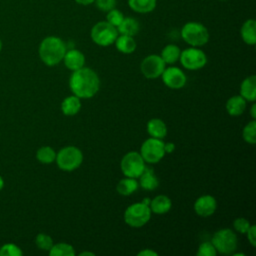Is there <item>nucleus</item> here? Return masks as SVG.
<instances>
[{
	"mask_svg": "<svg viewBox=\"0 0 256 256\" xmlns=\"http://www.w3.org/2000/svg\"><path fill=\"white\" fill-rule=\"evenodd\" d=\"M121 170L125 176L131 178L139 177L144 168V159L140 155V153L132 151L127 153L121 160Z\"/></svg>",
	"mask_w": 256,
	"mask_h": 256,
	"instance_id": "9",
	"label": "nucleus"
},
{
	"mask_svg": "<svg viewBox=\"0 0 256 256\" xmlns=\"http://www.w3.org/2000/svg\"><path fill=\"white\" fill-rule=\"evenodd\" d=\"M233 226H234V229L236 231H238L239 233H246L251 225H250V222L247 219H245V218H237L233 222Z\"/></svg>",
	"mask_w": 256,
	"mask_h": 256,
	"instance_id": "35",
	"label": "nucleus"
},
{
	"mask_svg": "<svg viewBox=\"0 0 256 256\" xmlns=\"http://www.w3.org/2000/svg\"><path fill=\"white\" fill-rule=\"evenodd\" d=\"M55 160L61 170L72 171L81 165L83 161V155L81 150L77 147L67 146L62 148L56 154Z\"/></svg>",
	"mask_w": 256,
	"mask_h": 256,
	"instance_id": "5",
	"label": "nucleus"
},
{
	"mask_svg": "<svg viewBox=\"0 0 256 256\" xmlns=\"http://www.w3.org/2000/svg\"><path fill=\"white\" fill-rule=\"evenodd\" d=\"M66 53V45L63 40L56 36L44 38L39 45V56L44 64L54 66L63 60Z\"/></svg>",
	"mask_w": 256,
	"mask_h": 256,
	"instance_id": "2",
	"label": "nucleus"
},
{
	"mask_svg": "<svg viewBox=\"0 0 256 256\" xmlns=\"http://www.w3.org/2000/svg\"><path fill=\"white\" fill-rule=\"evenodd\" d=\"M165 69V62L161 56L153 54L143 59L141 62V71L146 78L154 79L159 77Z\"/></svg>",
	"mask_w": 256,
	"mask_h": 256,
	"instance_id": "11",
	"label": "nucleus"
},
{
	"mask_svg": "<svg viewBox=\"0 0 256 256\" xmlns=\"http://www.w3.org/2000/svg\"><path fill=\"white\" fill-rule=\"evenodd\" d=\"M144 204H146V205H149L150 204V200L148 199V198H145V199H143V201H142Z\"/></svg>",
	"mask_w": 256,
	"mask_h": 256,
	"instance_id": "42",
	"label": "nucleus"
},
{
	"mask_svg": "<svg viewBox=\"0 0 256 256\" xmlns=\"http://www.w3.org/2000/svg\"><path fill=\"white\" fill-rule=\"evenodd\" d=\"M81 108L80 98L77 96H69L65 98L61 104V110L65 115H75Z\"/></svg>",
	"mask_w": 256,
	"mask_h": 256,
	"instance_id": "24",
	"label": "nucleus"
},
{
	"mask_svg": "<svg viewBox=\"0 0 256 256\" xmlns=\"http://www.w3.org/2000/svg\"><path fill=\"white\" fill-rule=\"evenodd\" d=\"M151 217V210L149 205L141 203H135L130 205L124 213V220L126 224L131 227H141L145 225Z\"/></svg>",
	"mask_w": 256,
	"mask_h": 256,
	"instance_id": "6",
	"label": "nucleus"
},
{
	"mask_svg": "<svg viewBox=\"0 0 256 256\" xmlns=\"http://www.w3.org/2000/svg\"><path fill=\"white\" fill-rule=\"evenodd\" d=\"M97 9L102 12H108L109 10L116 7L117 0H95L94 3Z\"/></svg>",
	"mask_w": 256,
	"mask_h": 256,
	"instance_id": "34",
	"label": "nucleus"
},
{
	"mask_svg": "<svg viewBox=\"0 0 256 256\" xmlns=\"http://www.w3.org/2000/svg\"><path fill=\"white\" fill-rule=\"evenodd\" d=\"M218 1H226V0H218Z\"/></svg>",
	"mask_w": 256,
	"mask_h": 256,
	"instance_id": "45",
	"label": "nucleus"
},
{
	"mask_svg": "<svg viewBox=\"0 0 256 256\" xmlns=\"http://www.w3.org/2000/svg\"><path fill=\"white\" fill-rule=\"evenodd\" d=\"M140 155L144 161L148 163L159 162L165 155L164 142L161 139L154 137L147 139L141 146Z\"/></svg>",
	"mask_w": 256,
	"mask_h": 256,
	"instance_id": "8",
	"label": "nucleus"
},
{
	"mask_svg": "<svg viewBox=\"0 0 256 256\" xmlns=\"http://www.w3.org/2000/svg\"><path fill=\"white\" fill-rule=\"evenodd\" d=\"M138 256H157V253L152 251L151 249H145L138 253Z\"/></svg>",
	"mask_w": 256,
	"mask_h": 256,
	"instance_id": "37",
	"label": "nucleus"
},
{
	"mask_svg": "<svg viewBox=\"0 0 256 256\" xmlns=\"http://www.w3.org/2000/svg\"><path fill=\"white\" fill-rule=\"evenodd\" d=\"M107 14H106V21L108 22V23H110L111 25H113V26H115L116 28L119 26V24L122 22V20L124 19V15H123V13L120 11V10H118V9H116V8H113V9H111V10H109L108 12H106Z\"/></svg>",
	"mask_w": 256,
	"mask_h": 256,
	"instance_id": "31",
	"label": "nucleus"
},
{
	"mask_svg": "<svg viewBox=\"0 0 256 256\" xmlns=\"http://www.w3.org/2000/svg\"><path fill=\"white\" fill-rule=\"evenodd\" d=\"M95 0H75V2L82 6H88L90 4H93Z\"/></svg>",
	"mask_w": 256,
	"mask_h": 256,
	"instance_id": "39",
	"label": "nucleus"
},
{
	"mask_svg": "<svg viewBox=\"0 0 256 256\" xmlns=\"http://www.w3.org/2000/svg\"><path fill=\"white\" fill-rule=\"evenodd\" d=\"M255 109H256V105H255V104H253V105H252V108H251V116H252V118H253V119H255V118H256V112H255Z\"/></svg>",
	"mask_w": 256,
	"mask_h": 256,
	"instance_id": "40",
	"label": "nucleus"
},
{
	"mask_svg": "<svg viewBox=\"0 0 256 256\" xmlns=\"http://www.w3.org/2000/svg\"><path fill=\"white\" fill-rule=\"evenodd\" d=\"M171 205L172 203L169 197L165 195H158L153 200L150 201L149 207L152 212L156 214H163L170 210Z\"/></svg>",
	"mask_w": 256,
	"mask_h": 256,
	"instance_id": "19",
	"label": "nucleus"
},
{
	"mask_svg": "<svg viewBox=\"0 0 256 256\" xmlns=\"http://www.w3.org/2000/svg\"><path fill=\"white\" fill-rule=\"evenodd\" d=\"M240 95L248 101H255L256 99V76L247 77L241 83Z\"/></svg>",
	"mask_w": 256,
	"mask_h": 256,
	"instance_id": "17",
	"label": "nucleus"
},
{
	"mask_svg": "<svg viewBox=\"0 0 256 256\" xmlns=\"http://www.w3.org/2000/svg\"><path fill=\"white\" fill-rule=\"evenodd\" d=\"M216 252L212 242H203L198 248L197 256H215Z\"/></svg>",
	"mask_w": 256,
	"mask_h": 256,
	"instance_id": "33",
	"label": "nucleus"
},
{
	"mask_svg": "<svg viewBox=\"0 0 256 256\" xmlns=\"http://www.w3.org/2000/svg\"><path fill=\"white\" fill-rule=\"evenodd\" d=\"M80 255H81V256H83V255H92V256H93L94 253H91V252H83V253H81Z\"/></svg>",
	"mask_w": 256,
	"mask_h": 256,
	"instance_id": "43",
	"label": "nucleus"
},
{
	"mask_svg": "<svg viewBox=\"0 0 256 256\" xmlns=\"http://www.w3.org/2000/svg\"><path fill=\"white\" fill-rule=\"evenodd\" d=\"M1 49H2V42H1V39H0V52H1Z\"/></svg>",
	"mask_w": 256,
	"mask_h": 256,
	"instance_id": "44",
	"label": "nucleus"
},
{
	"mask_svg": "<svg viewBox=\"0 0 256 256\" xmlns=\"http://www.w3.org/2000/svg\"><path fill=\"white\" fill-rule=\"evenodd\" d=\"M240 34L243 41L248 45L256 43V22L254 19L246 20L240 29Z\"/></svg>",
	"mask_w": 256,
	"mask_h": 256,
	"instance_id": "16",
	"label": "nucleus"
},
{
	"mask_svg": "<svg viewBox=\"0 0 256 256\" xmlns=\"http://www.w3.org/2000/svg\"><path fill=\"white\" fill-rule=\"evenodd\" d=\"M212 244L221 254H232L237 248V237L231 229H221L212 237Z\"/></svg>",
	"mask_w": 256,
	"mask_h": 256,
	"instance_id": "7",
	"label": "nucleus"
},
{
	"mask_svg": "<svg viewBox=\"0 0 256 256\" xmlns=\"http://www.w3.org/2000/svg\"><path fill=\"white\" fill-rule=\"evenodd\" d=\"M63 60L65 66L73 71L82 68L85 63L84 54L77 49H70L69 51L66 50Z\"/></svg>",
	"mask_w": 256,
	"mask_h": 256,
	"instance_id": "14",
	"label": "nucleus"
},
{
	"mask_svg": "<svg viewBox=\"0 0 256 256\" xmlns=\"http://www.w3.org/2000/svg\"><path fill=\"white\" fill-rule=\"evenodd\" d=\"M138 188V183L135 180V178L127 177L122 180H120L117 184V191L121 195H130L134 191H136Z\"/></svg>",
	"mask_w": 256,
	"mask_h": 256,
	"instance_id": "26",
	"label": "nucleus"
},
{
	"mask_svg": "<svg viewBox=\"0 0 256 256\" xmlns=\"http://www.w3.org/2000/svg\"><path fill=\"white\" fill-rule=\"evenodd\" d=\"M3 187H4V180H3V178L0 176V190H2Z\"/></svg>",
	"mask_w": 256,
	"mask_h": 256,
	"instance_id": "41",
	"label": "nucleus"
},
{
	"mask_svg": "<svg viewBox=\"0 0 256 256\" xmlns=\"http://www.w3.org/2000/svg\"><path fill=\"white\" fill-rule=\"evenodd\" d=\"M181 64L189 70H197L205 66L207 57L205 53L195 47L187 48L180 53L179 57Z\"/></svg>",
	"mask_w": 256,
	"mask_h": 256,
	"instance_id": "10",
	"label": "nucleus"
},
{
	"mask_svg": "<svg viewBox=\"0 0 256 256\" xmlns=\"http://www.w3.org/2000/svg\"><path fill=\"white\" fill-rule=\"evenodd\" d=\"M69 86L78 98H91L98 92L100 80L95 71L82 67L72 73Z\"/></svg>",
	"mask_w": 256,
	"mask_h": 256,
	"instance_id": "1",
	"label": "nucleus"
},
{
	"mask_svg": "<svg viewBox=\"0 0 256 256\" xmlns=\"http://www.w3.org/2000/svg\"><path fill=\"white\" fill-rule=\"evenodd\" d=\"M35 243L38 246L39 249L49 251L51 247L53 246V240L52 238L44 233H39L35 238Z\"/></svg>",
	"mask_w": 256,
	"mask_h": 256,
	"instance_id": "32",
	"label": "nucleus"
},
{
	"mask_svg": "<svg viewBox=\"0 0 256 256\" xmlns=\"http://www.w3.org/2000/svg\"><path fill=\"white\" fill-rule=\"evenodd\" d=\"M246 108V100L241 95H236L228 99L226 103L227 112L232 116L241 115Z\"/></svg>",
	"mask_w": 256,
	"mask_h": 256,
	"instance_id": "18",
	"label": "nucleus"
},
{
	"mask_svg": "<svg viewBox=\"0 0 256 256\" xmlns=\"http://www.w3.org/2000/svg\"><path fill=\"white\" fill-rule=\"evenodd\" d=\"M175 149V145L173 143H167L165 144L164 143V150H165V153H171L173 150Z\"/></svg>",
	"mask_w": 256,
	"mask_h": 256,
	"instance_id": "38",
	"label": "nucleus"
},
{
	"mask_svg": "<svg viewBox=\"0 0 256 256\" xmlns=\"http://www.w3.org/2000/svg\"><path fill=\"white\" fill-rule=\"evenodd\" d=\"M162 80L166 86L172 89H180L186 83V76L177 67H168L162 72Z\"/></svg>",
	"mask_w": 256,
	"mask_h": 256,
	"instance_id": "12",
	"label": "nucleus"
},
{
	"mask_svg": "<svg viewBox=\"0 0 256 256\" xmlns=\"http://www.w3.org/2000/svg\"><path fill=\"white\" fill-rule=\"evenodd\" d=\"M147 131L152 137L162 139L167 134V127L162 120L154 118L147 123Z\"/></svg>",
	"mask_w": 256,
	"mask_h": 256,
	"instance_id": "22",
	"label": "nucleus"
},
{
	"mask_svg": "<svg viewBox=\"0 0 256 256\" xmlns=\"http://www.w3.org/2000/svg\"><path fill=\"white\" fill-rule=\"evenodd\" d=\"M157 5V0H128V6L131 10L146 14L152 12Z\"/></svg>",
	"mask_w": 256,
	"mask_h": 256,
	"instance_id": "20",
	"label": "nucleus"
},
{
	"mask_svg": "<svg viewBox=\"0 0 256 256\" xmlns=\"http://www.w3.org/2000/svg\"><path fill=\"white\" fill-rule=\"evenodd\" d=\"M115 45L118 51L124 54H130L135 51L136 49V41L134 40L133 36L128 35H118L115 40Z\"/></svg>",
	"mask_w": 256,
	"mask_h": 256,
	"instance_id": "21",
	"label": "nucleus"
},
{
	"mask_svg": "<svg viewBox=\"0 0 256 256\" xmlns=\"http://www.w3.org/2000/svg\"><path fill=\"white\" fill-rule=\"evenodd\" d=\"M36 157L43 164H50L56 159V152L49 146H43L36 152Z\"/></svg>",
	"mask_w": 256,
	"mask_h": 256,
	"instance_id": "28",
	"label": "nucleus"
},
{
	"mask_svg": "<svg viewBox=\"0 0 256 256\" xmlns=\"http://www.w3.org/2000/svg\"><path fill=\"white\" fill-rule=\"evenodd\" d=\"M50 256H74L75 252L73 247L67 243H57L53 244L49 250Z\"/></svg>",
	"mask_w": 256,
	"mask_h": 256,
	"instance_id": "27",
	"label": "nucleus"
},
{
	"mask_svg": "<svg viewBox=\"0 0 256 256\" xmlns=\"http://www.w3.org/2000/svg\"><path fill=\"white\" fill-rule=\"evenodd\" d=\"M21 248L14 243H6L0 247V256H21Z\"/></svg>",
	"mask_w": 256,
	"mask_h": 256,
	"instance_id": "30",
	"label": "nucleus"
},
{
	"mask_svg": "<svg viewBox=\"0 0 256 256\" xmlns=\"http://www.w3.org/2000/svg\"><path fill=\"white\" fill-rule=\"evenodd\" d=\"M140 30V24L137 19L133 17H124L122 22L117 27V31L121 35L134 36L138 34Z\"/></svg>",
	"mask_w": 256,
	"mask_h": 256,
	"instance_id": "15",
	"label": "nucleus"
},
{
	"mask_svg": "<svg viewBox=\"0 0 256 256\" xmlns=\"http://www.w3.org/2000/svg\"><path fill=\"white\" fill-rule=\"evenodd\" d=\"M243 138L249 144L256 142V122L252 120L243 129Z\"/></svg>",
	"mask_w": 256,
	"mask_h": 256,
	"instance_id": "29",
	"label": "nucleus"
},
{
	"mask_svg": "<svg viewBox=\"0 0 256 256\" xmlns=\"http://www.w3.org/2000/svg\"><path fill=\"white\" fill-rule=\"evenodd\" d=\"M247 238L252 246H256V227L254 225H251L249 229L246 232Z\"/></svg>",
	"mask_w": 256,
	"mask_h": 256,
	"instance_id": "36",
	"label": "nucleus"
},
{
	"mask_svg": "<svg viewBox=\"0 0 256 256\" xmlns=\"http://www.w3.org/2000/svg\"><path fill=\"white\" fill-rule=\"evenodd\" d=\"M180 49L178 46L174 45V44H168L166 45L162 52H161V58L163 59V61L168 64H173L175 63L179 57H180Z\"/></svg>",
	"mask_w": 256,
	"mask_h": 256,
	"instance_id": "25",
	"label": "nucleus"
},
{
	"mask_svg": "<svg viewBox=\"0 0 256 256\" xmlns=\"http://www.w3.org/2000/svg\"><path fill=\"white\" fill-rule=\"evenodd\" d=\"M182 39L192 47L205 45L209 40L208 29L199 22H187L181 29Z\"/></svg>",
	"mask_w": 256,
	"mask_h": 256,
	"instance_id": "3",
	"label": "nucleus"
},
{
	"mask_svg": "<svg viewBox=\"0 0 256 256\" xmlns=\"http://www.w3.org/2000/svg\"><path fill=\"white\" fill-rule=\"evenodd\" d=\"M90 35L95 44L106 47L115 42L119 33L117 28L107 21H99L92 27Z\"/></svg>",
	"mask_w": 256,
	"mask_h": 256,
	"instance_id": "4",
	"label": "nucleus"
},
{
	"mask_svg": "<svg viewBox=\"0 0 256 256\" xmlns=\"http://www.w3.org/2000/svg\"><path fill=\"white\" fill-rule=\"evenodd\" d=\"M140 177V186L146 190H154L158 187V179L152 169L145 166Z\"/></svg>",
	"mask_w": 256,
	"mask_h": 256,
	"instance_id": "23",
	"label": "nucleus"
},
{
	"mask_svg": "<svg viewBox=\"0 0 256 256\" xmlns=\"http://www.w3.org/2000/svg\"><path fill=\"white\" fill-rule=\"evenodd\" d=\"M216 200L211 195H203L199 197L194 203V210L201 217L211 216L216 211Z\"/></svg>",
	"mask_w": 256,
	"mask_h": 256,
	"instance_id": "13",
	"label": "nucleus"
}]
</instances>
